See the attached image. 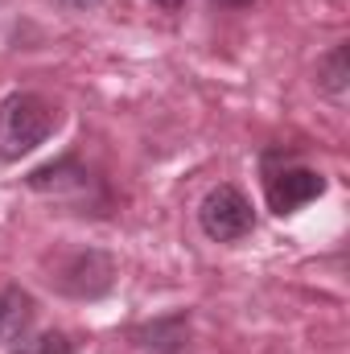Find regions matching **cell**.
<instances>
[{
  "instance_id": "6da1fadb",
  "label": "cell",
  "mask_w": 350,
  "mask_h": 354,
  "mask_svg": "<svg viewBox=\"0 0 350 354\" xmlns=\"http://www.w3.org/2000/svg\"><path fill=\"white\" fill-rule=\"evenodd\" d=\"M54 107L42 95L17 91L0 103V161H21L54 132Z\"/></svg>"
},
{
  "instance_id": "7a4b0ae2",
  "label": "cell",
  "mask_w": 350,
  "mask_h": 354,
  "mask_svg": "<svg viewBox=\"0 0 350 354\" xmlns=\"http://www.w3.org/2000/svg\"><path fill=\"white\" fill-rule=\"evenodd\" d=\"M198 223L206 231V239L214 243H235L243 235H252L256 227V214H252V202L235 189V185H214L202 206H198Z\"/></svg>"
},
{
  "instance_id": "3957f363",
  "label": "cell",
  "mask_w": 350,
  "mask_h": 354,
  "mask_svg": "<svg viewBox=\"0 0 350 354\" xmlns=\"http://www.w3.org/2000/svg\"><path fill=\"white\" fill-rule=\"evenodd\" d=\"M322 194H326V177L309 165H280V169H268L264 177V198L272 214H293Z\"/></svg>"
},
{
  "instance_id": "277c9868",
  "label": "cell",
  "mask_w": 350,
  "mask_h": 354,
  "mask_svg": "<svg viewBox=\"0 0 350 354\" xmlns=\"http://www.w3.org/2000/svg\"><path fill=\"white\" fill-rule=\"evenodd\" d=\"M33 322V297L25 288H0V346L17 342Z\"/></svg>"
},
{
  "instance_id": "5b68a950",
  "label": "cell",
  "mask_w": 350,
  "mask_h": 354,
  "mask_svg": "<svg viewBox=\"0 0 350 354\" xmlns=\"http://www.w3.org/2000/svg\"><path fill=\"white\" fill-rule=\"evenodd\" d=\"M347 79H350V54H347V46H334L317 62V87L326 91L330 99H342L347 95Z\"/></svg>"
},
{
  "instance_id": "8992f818",
  "label": "cell",
  "mask_w": 350,
  "mask_h": 354,
  "mask_svg": "<svg viewBox=\"0 0 350 354\" xmlns=\"http://www.w3.org/2000/svg\"><path fill=\"white\" fill-rule=\"evenodd\" d=\"M8 354H75V342L58 330H46V334H33V338H17V346Z\"/></svg>"
},
{
  "instance_id": "52a82bcc",
  "label": "cell",
  "mask_w": 350,
  "mask_h": 354,
  "mask_svg": "<svg viewBox=\"0 0 350 354\" xmlns=\"http://www.w3.org/2000/svg\"><path fill=\"white\" fill-rule=\"evenodd\" d=\"M62 8H75V12H83V8H95V4H103V0H58Z\"/></svg>"
},
{
  "instance_id": "ba28073f",
  "label": "cell",
  "mask_w": 350,
  "mask_h": 354,
  "mask_svg": "<svg viewBox=\"0 0 350 354\" xmlns=\"http://www.w3.org/2000/svg\"><path fill=\"white\" fill-rule=\"evenodd\" d=\"M153 4H161V8H181L185 0H153Z\"/></svg>"
},
{
  "instance_id": "9c48e42d",
  "label": "cell",
  "mask_w": 350,
  "mask_h": 354,
  "mask_svg": "<svg viewBox=\"0 0 350 354\" xmlns=\"http://www.w3.org/2000/svg\"><path fill=\"white\" fill-rule=\"evenodd\" d=\"M227 4H252V0H227Z\"/></svg>"
}]
</instances>
